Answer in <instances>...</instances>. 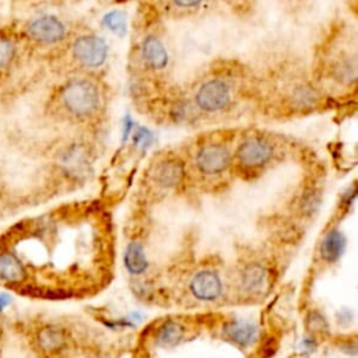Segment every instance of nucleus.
<instances>
[{
    "mask_svg": "<svg viewBox=\"0 0 358 358\" xmlns=\"http://www.w3.org/2000/svg\"><path fill=\"white\" fill-rule=\"evenodd\" d=\"M176 6L183 7V8H190V7H196L200 3H203L204 0H172Z\"/></svg>",
    "mask_w": 358,
    "mask_h": 358,
    "instance_id": "nucleus-22",
    "label": "nucleus"
},
{
    "mask_svg": "<svg viewBox=\"0 0 358 358\" xmlns=\"http://www.w3.org/2000/svg\"><path fill=\"white\" fill-rule=\"evenodd\" d=\"M15 49L11 41L0 36V67H6L14 57Z\"/></svg>",
    "mask_w": 358,
    "mask_h": 358,
    "instance_id": "nucleus-21",
    "label": "nucleus"
},
{
    "mask_svg": "<svg viewBox=\"0 0 358 358\" xmlns=\"http://www.w3.org/2000/svg\"><path fill=\"white\" fill-rule=\"evenodd\" d=\"M222 336L239 345V347H249L252 344L256 343L257 340V327L250 323V322H246V320H227L224 324H222Z\"/></svg>",
    "mask_w": 358,
    "mask_h": 358,
    "instance_id": "nucleus-11",
    "label": "nucleus"
},
{
    "mask_svg": "<svg viewBox=\"0 0 358 358\" xmlns=\"http://www.w3.org/2000/svg\"><path fill=\"white\" fill-rule=\"evenodd\" d=\"M73 56L85 67H101L108 57L106 42L96 35H83L73 43Z\"/></svg>",
    "mask_w": 358,
    "mask_h": 358,
    "instance_id": "nucleus-7",
    "label": "nucleus"
},
{
    "mask_svg": "<svg viewBox=\"0 0 358 358\" xmlns=\"http://www.w3.org/2000/svg\"><path fill=\"white\" fill-rule=\"evenodd\" d=\"M28 34L41 43H55L64 38L66 28L63 22L53 15H43L28 25Z\"/></svg>",
    "mask_w": 358,
    "mask_h": 358,
    "instance_id": "nucleus-9",
    "label": "nucleus"
},
{
    "mask_svg": "<svg viewBox=\"0 0 358 358\" xmlns=\"http://www.w3.org/2000/svg\"><path fill=\"white\" fill-rule=\"evenodd\" d=\"M124 266L131 275H141L148 268V259L141 241H131L124 250Z\"/></svg>",
    "mask_w": 358,
    "mask_h": 358,
    "instance_id": "nucleus-16",
    "label": "nucleus"
},
{
    "mask_svg": "<svg viewBox=\"0 0 358 358\" xmlns=\"http://www.w3.org/2000/svg\"><path fill=\"white\" fill-rule=\"evenodd\" d=\"M305 329L312 336H324L330 331V326L326 316L317 309L308 312V315L305 316Z\"/></svg>",
    "mask_w": 358,
    "mask_h": 358,
    "instance_id": "nucleus-19",
    "label": "nucleus"
},
{
    "mask_svg": "<svg viewBox=\"0 0 358 358\" xmlns=\"http://www.w3.org/2000/svg\"><path fill=\"white\" fill-rule=\"evenodd\" d=\"M151 182L161 190H172L179 187L185 178V164L173 157H166L155 162L150 172Z\"/></svg>",
    "mask_w": 358,
    "mask_h": 358,
    "instance_id": "nucleus-8",
    "label": "nucleus"
},
{
    "mask_svg": "<svg viewBox=\"0 0 358 358\" xmlns=\"http://www.w3.org/2000/svg\"><path fill=\"white\" fill-rule=\"evenodd\" d=\"M271 284V273L266 263L259 260L246 262L236 274V288L242 296H264Z\"/></svg>",
    "mask_w": 358,
    "mask_h": 358,
    "instance_id": "nucleus-4",
    "label": "nucleus"
},
{
    "mask_svg": "<svg viewBox=\"0 0 358 358\" xmlns=\"http://www.w3.org/2000/svg\"><path fill=\"white\" fill-rule=\"evenodd\" d=\"M62 102L71 115L87 117L99 108L101 95L96 85L90 80L74 78L63 87Z\"/></svg>",
    "mask_w": 358,
    "mask_h": 358,
    "instance_id": "nucleus-1",
    "label": "nucleus"
},
{
    "mask_svg": "<svg viewBox=\"0 0 358 358\" xmlns=\"http://www.w3.org/2000/svg\"><path fill=\"white\" fill-rule=\"evenodd\" d=\"M36 343L42 352H46V354L59 352L67 344L66 330L55 324H48L38 331Z\"/></svg>",
    "mask_w": 358,
    "mask_h": 358,
    "instance_id": "nucleus-14",
    "label": "nucleus"
},
{
    "mask_svg": "<svg viewBox=\"0 0 358 358\" xmlns=\"http://www.w3.org/2000/svg\"><path fill=\"white\" fill-rule=\"evenodd\" d=\"M90 152L88 148L83 144L70 145L60 158V165L66 175L70 178H83L90 172Z\"/></svg>",
    "mask_w": 358,
    "mask_h": 358,
    "instance_id": "nucleus-10",
    "label": "nucleus"
},
{
    "mask_svg": "<svg viewBox=\"0 0 358 358\" xmlns=\"http://www.w3.org/2000/svg\"><path fill=\"white\" fill-rule=\"evenodd\" d=\"M274 157V145L264 137L252 136L239 143L235 150L234 161L238 168L248 173H255L264 166Z\"/></svg>",
    "mask_w": 358,
    "mask_h": 358,
    "instance_id": "nucleus-2",
    "label": "nucleus"
},
{
    "mask_svg": "<svg viewBox=\"0 0 358 358\" xmlns=\"http://www.w3.org/2000/svg\"><path fill=\"white\" fill-rule=\"evenodd\" d=\"M102 25L119 35V36H123L127 31V18H126V14L120 10H113V11H109L106 13L103 17H102Z\"/></svg>",
    "mask_w": 358,
    "mask_h": 358,
    "instance_id": "nucleus-20",
    "label": "nucleus"
},
{
    "mask_svg": "<svg viewBox=\"0 0 358 358\" xmlns=\"http://www.w3.org/2000/svg\"><path fill=\"white\" fill-rule=\"evenodd\" d=\"M0 275L8 282H20L25 278V268L15 255L6 252L0 255Z\"/></svg>",
    "mask_w": 358,
    "mask_h": 358,
    "instance_id": "nucleus-17",
    "label": "nucleus"
},
{
    "mask_svg": "<svg viewBox=\"0 0 358 358\" xmlns=\"http://www.w3.org/2000/svg\"><path fill=\"white\" fill-rule=\"evenodd\" d=\"M322 203V193L317 187H308L302 192L299 201H298V207L299 211L306 215L310 217L312 214H315L319 210V206Z\"/></svg>",
    "mask_w": 358,
    "mask_h": 358,
    "instance_id": "nucleus-18",
    "label": "nucleus"
},
{
    "mask_svg": "<svg viewBox=\"0 0 358 358\" xmlns=\"http://www.w3.org/2000/svg\"><path fill=\"white\" fill-rule=\"evenodd\" d=\"M186 334V327L182 322L166 319L154 330V343L158 347H173L179 344Z\"/></svg>",
    "mask_w": 358,
    "mask_h": 358,
    "instance_id": "nucleus-13",
    "label": "nucleus"
},
{
    "mask_svg": "<svg viewBox=\"0 0 358 358\" xmlns=\"http://www.w3.org/2000/svg\"><path fill=\"white\" fill-rule=\"evenodd\" d=\"M141 57L152 70H162L168 64V52L157 36H147L141 45Z\"/></svg>",
    "mask_w": 358,
    "mask_h": 358,
    "instance_id": "nucleus-15",
    "label": "nucleus"
},
{
    "mask_svg": "<svg viewBox=\"0 0 358 358\" xmlns=\"http://www.w3.org/2000/svg\"><path fill=\"white\" fill-rule=\"evenodd\" d=\"M234 155L224 143H207L194 155V168L204 178H218L232 165Z\"/></svg>",
    "mask_w": 358,
    "mask_h": 358,
    "instance_id": "nucleus-3",
    "label": "nucleus"
},
{
    "mask_svg": "<svg viewBox=\"0 0 358 358\" xmlns=\"http://www.w3.org/2000/svg\"><path fill=\"white\" fill-rule=\"evenodd\" d=\"M11 302V296L7 294H0V310L4 309L7 305H10Z\"/></svg>",
    "mask_w": 358,
    "mask_h": 358,
    "instance_id": "nucleus-23",
    "label": "nucleus"
},
{
    "mask_svg": "<svg viewBox=\"0 0 358 358\" xmlns=\"http://www.w3.org/2000/svg\"><path fill=\"white\" fill-rule=\"evenodd\" d=\"M190 295L200 302H215L224 294V282L220 273L214 268L204 267L194 271L187 282Z\"/></svg>",
    "mask_w": 358,
    "mask_h": 358,
    "instance_id": "nucleus-5",
    "label": "nucleus"
},
{
    "mask_svg": "<svg viewBox=\"0 0 358 358\" xmlns=\"http://www.w3.org/2000/svg\"><path fill=\"white\" fill-rule=\"evenodd\" d=\"M231 101V90L224 80H208L199 87L194 102L204 112H218L228 106Z\"/></svg>",
    "mask_w": 358,
    "mask_h": 358,
    "instance_id": "nucleus-6",
    "label": "nucleus"
},
{
    "mask_svg": "<svg viewBox=\"0 0 358 358\" xmlns=\"http://www.w3.org/2000/svg\"><path fill=\"white\" fill-rule=\"evenodd\" d=\"M345 245H347L345 236L340 229H337V228L329 229L323 235V238L319 243L320 259L329 264L336 263L343 256V253L345 250Z\"/></svg>",
    "mask_w": 358,
    "mask_h": 358,
    "instance_id": "nucleus-12",
    "label": "nucleus"
}]
</instances>
